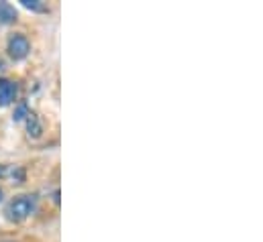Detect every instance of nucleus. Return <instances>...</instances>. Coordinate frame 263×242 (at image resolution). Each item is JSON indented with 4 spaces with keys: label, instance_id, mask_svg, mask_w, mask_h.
Instances as JSON below:
<instances>
[{
    "label": "nucleus",
    "instance_id": "7",
    "mask_svg": "<svg viewBox=\"0 0 263 242\" xmlns=\"http://www.w3.org/2000/svg\"><path fill=\"white\" fill-rule=\"evenodd\" d=\"M10 177L16 183H23L25 182V169H23V167H14V169L10 171Z\"/></svg>",
    "mask_w": 263,
    "mask_h": 242
},
{
    "label": "nucleus",
    "instance_id": "1",
    "mask_svg": "<svg viewBox=\"0 0 263 242\" xmlns=\"http://www.w3.org/2000/svg\"><path fill=\"white\" fill-rule=\"evenodd\" d=\"M37 208V197L35 195H16L8 206H6V216L12 222H23L29 218Z\"/></svg>",
    "mask_w": 263,
    "mask_h": 242
},
{
    "label": "nucleus",
    "instance_id": "9",
    "mask_svg": "<svg viewBox=\"0 0 263 242\" xmlns=\"http://www.w3.org/2000/svg\"><path fill=\"white\" fill-rule=\"evenodd\" d=\"M6 173H8V169H6V167H4V165H0V177H4V175H6Z\"/></svg>",
    "mask_w": 263,
    "mask_h": 242
},
{
    "label": "nucleus",
    "instance_id": "8",
    "mask_svg": "<svg viewBox=\"0 0 263 242\" xmlns=\"http://www.w3.org/2000/svg\"><path fill=\"white\" fill-rule=\"evenodd\" d=\"M27 114H29V108H27V104H21V106L16 108V112H14V120H23Z\"/></svg>",
    "mask_w": 263,
    "mask_h": 242
},
{
    "label": "nucleus",
    "instance_id": "2",
    "mask_svg": "<svg viewBox=\"0 0 263 242\" xmlns=\"http://www.w3.org/2000/svg\"><path fill=\"white\" fill-rule=\"evenodd\" d=\"M29 51H31V43L25 35H12L8 39V55L14 61L25 59L29 55Z\"/></svg>",
    "mask_w": 263,
    "mask_h": 242
},
{
    "label": "nucleus",
    "instance_id": "3",
    "mask_svg": "<svg viewBox=\"0 0 263 242\" xmlns=\"http://www.w3.org/2000/svg\"><path fill=\"white\" fill-rule=\"evenodd\" d=\"M16 92L18 86L12 79H0V108L10 106L16 100Z\"/></svg>",
    "mask_w": 263,
    "mask_h": 242
},
{
    "label": "nucleus",
    "instance_id": "5",
    "mask_svg": "<svg viewBox=\"0 0 263 242\" xmlns=\"http://www.w3.org/2000/svg\"><path fill=\"white\" fill-rule=\"evenodd\" d=\"M16 16H18V12L12 4L0 2V25H10V23L16 21Z\"/></svg>",
    "mask_w": 263,
    "mask_h": 242
},
{
    "label": "nucleus",
    "instance_id": "4",
    "mask_svg": "<svg viewBox=\"0 0 263 242\" xmlns=\"http://www.w3.org/2000/svg\"><path fill=\"white\" fill-rule=\"evenodd\" d=\"M25 118H27V132H29V136H31V138H39L41 132H43V126H41V122H39V116L29 110V114H27Z\"/></svg>",
    "mask_w": 263,
    "mask_h": 242
},
{
    "label": "nucleus",
    "instance_id": "6",
    "mask_svg": "<svg viewBox=\"0 0 263 242\" xmlns=\"http://www.w3.org/2000/svg\"><path fill=\"white\" fill-rule=\"evenodd\" d=\"M23 2V6L25 8H29V10H35V12H47L49 8H47V4L45 2H41V0H21Z\"/></svg>",
    "mask_w": 263,
    "mask_h": 242
},
{
    "label": "nucleus",
    "instance_id": "11",
    "mask_svg": "<svg viewBox=\"0 0 263 242\" xmlns=\"http://www.w3.org/2000/svg\"><path fill=\"white\" fill-rule=\"evenodd\" d=\"M2 195H4V193H2V189H0V201H2Z\"/></svg>",
    "mask_w": 263,
    "mask_h": 242
},
{
    "label": "nucleus",
    "instance_id": "10",
    "mask_svg": "<svg viewBox=\"0 0 263 242\" xmlns=\"http://www.w3.org/2000/svg\"><path fill=\"white\" fill-rule=\"evenodd\" d=\"M4 67H6V65H4V61L0 59V71H2V69H4Z\"/></svg>",
    "mask_w": 263,
    "mask_h": 242
}]
</instances>
